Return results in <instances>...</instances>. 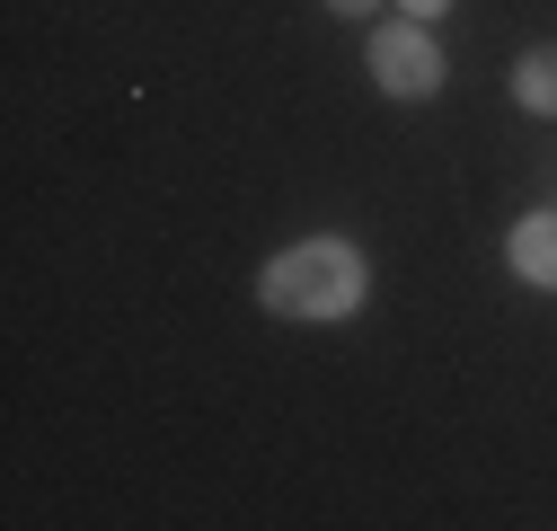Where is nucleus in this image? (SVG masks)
Returning <instances> with one entry per match:
<instances>
[{
	"label": "nucleus",
	"instance_id": "f257e3e1",
	"mask_svg": "<svg viewBox=\"0 0 557 531\" xmlns=\"http://www.w3.org/2000/svg\"><path fill=\"white\" fill-rule=\"evenodd\" d=\"M257 293H265V310H284V319H345L363 301V257L345 239H301L284 257H265Z\"/></svg>",
	"mask_w": 557,
	"mask_h": 531
},
{
	"label": "nucleus",
	"instance_id": "f03ea898",
	"mask_svg": "<svg viewBox=\"0 0 557 531\" xmlns=\"http://www.w3.org/2000/svg\"><path fill=\"white\" fill-rule=\"evenodd\" d=\"M372 72H381L389 98H434L443 89V53H434L425 27H381L372 36Z\"/></svg>",
	"mask_w": 557,
	"mask_h": 531
},
{
	"label": "nucleus",
	"instance_id": "7ed1b4c3",
	"mask_svg": "<svg viewBox=\"0 0 557 531\" xmlns=\"http://www.w3.org/2000/svg\"><path fill=\"white\" fill-rule=\"evenodd\" d=\"M513 266H522V284H557V213H531L513 231Z\"/></svg>",
	"mask_w": 557,
	"mask_h": 531
},
{
	"label": "nucleus",
	"instance_id": "20e7f679",
	"mask_svg": "<svg viewBox=\"0 0 557 531\" xmlns=\"http://www.w3.org/2000/svg\"><path fill=\"white\" fill-rule=\"evenodd\" d=\"M513 98H522L531 115H557V45H540L522 72H513Z\"/></svg>",
	"mask_w": 557,
	"mask_h": 531
},
{
	"label": "nucleus",
	"instance_id": "39448f33",
	"mask_svg": "<svg viewBox=\"0 0 557 531\" xmlns=\"http://www.w3.org/2000/svg\"><path fill=\"white\" fill-rule=\"evenodd\" d=\"M327 10H336V18H363V10H372V0H327Z\"/></svg>",
	"mask_w": 557,
	"mask_h": 531
},
{
	"label": "nucleus",
	"instance_id": "423d86ee",
	"mask_svg": "<svg viewBox=\"0 0 557 531\" xmlns=\"http://www.w3.org/2000/svg\"><path fill=\"white\" fill-rule=\"evenodd\" d=\"M434 10H443V0H407V18H434Z\"/></svg>",
	"mask_w": 557,
	"mask_h": 531
}]
</instances>
